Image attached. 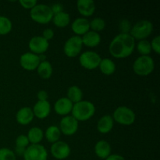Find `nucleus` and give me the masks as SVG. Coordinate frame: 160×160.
Instances as JSON below:
<instances>
[{"label":"nucleus","mask_w":160,"mask_h":160,"mask_svg":"<svg viewBox=\"0 0 160 160\" xmlns=\"http://www.w3.org/2000/svg\"><path fill=\"white\" fill-rule=\"evenodd\" d=\"M31 52L36 55L45 54L48 49L49 43L42 36H34L31 38L28 43Z\"/></svg>","instance_id":"12"},{"label":"nucleus","mask_w":160,"mask_h":160,"mask_svg":"<svg viewBox=\"0 0 160 160\" xmlns=\"http://www.w3.org/2000/svg\"><path fill=\"white\" fill-rule=\"evenodd\" d=\"M95 113V106L92 102L82 100L73 106L71 116L78 122L90 120Z\"/></svg>","instance_id":"2"},{"label":"nucleus","mask_w":160,"mask_h":160,"mask_svg":"<svg viewBox=\"0 0 160 160\" xmlns=\"http://www.w3.org/2000/svg\"><path fill=\"white\" fill-rule=\"evenodd\" d=\"M23 157L24 160H47L48 152L46 148L40 144L30 145L25 149Z\"/></svg>","instance_id":"9"},{"label":"nucleus","mask_w":160,"mask_h":160,"mask_svg":"<svg viewBox=\"0 0 160 160\" xmlns=\"http://www.w3.org/2000/svg\"><path fill=\"white\" fill-rule=\"evenodd\" d=\"M115 122L123 126H130L135 122V112L128 106H119L112 116Z\"/></svg>","instance_id":"6"},{"label":"nucleus","mask_w":160,"mask_h":160,"mask_svg":"<svg viewBox=\"0 0 160 160\" xmlns=\"http://www.w3.org/2000/svg\"><path fill=\"white\" fill-rule=\"evenodd\" d=\"M16 147L21 148H27L30 145L29 141H28L27 135L24 134H20L17 138L15 141Z\"/></svg>","instance_id":"32"},{"label":"nucleus","mask_w":160,"mask_h":160,"mask_svg":"<svg viewBox=\"0 0 160 160\" xmlns=\"http://www.w3.org/2000/svg\"><path fill=\"white\" fill-rule=\"evenodd\" d=\"M12 23L10 19L5 16H0V35H6L12 31Z\"/></svg>","instance_id":"28"},{"label":"nucleus","mask_w":160,"mask_h":160,"mask_svg":"<svg viewBox=\"0 0 160 160\" xmlns=\"http://www.w3.org/2000/svg\"><path fill=\"white\" fill-rule=\"evenodd\" d=\"M0 160H17V156L13 151L8 148H0Z\"/></svg>","instance_id":"31"},{"label":"nucleus","mask_w":160,"mask_h":160,"mask_svg":"<svg viewBox=\"0 0 160 160\" xmlns=\"http://www.w3.org/2000/svg\"><path fill=\"white\" fill-rule=\"evenodd\" d=\"M27 137L31 145H37L43 140L44 132L40 128L34 127L29 130Z\"/></svg>","instance_id":"22"},{"label":"nucleus","mask_w":160,"mask_h":160,"mask_svg":"<svg viewBox=\"0 0 160 160\" xmlns=\"http://www.w3.org/2000/svg\"><path fill=\"white\" fill-rule=\"evenodd\" d=\"M30 17L33 21L40 24H46L51 22L53 13L50 6L45 4H37L30 12Z\"/></svg>","instance_id":"3"},{"label":"nucleus","mask_w":160,"mask_h":160,"mask_svg":"<svg viewBox=\"0 0 160 160\" xmlns=\"http://www.w3.org/2000/svg\"><path fill=\"white\" fill-rule=\"evenodd\" d=\"M81 40H82L83 45H85L88 48H95L99 45L102 39L99 33L90 30L88 32L81 37Z\"/></svg>","instance_id":"20"},{"label":"nucleus","mask_w":160,"mask_h":160,"mask_svg":"<svg viewBox=\"0 0 160 160\" xmlns=\"http://www.w3.org/2000/svg\"><path fill=\"white\" fill-rule=\"evenodd\" d=\"M37 72L39 77L42 78V79H48L52 75V66L48 60L41 62L37 68Z\"/></svg>","instance_id":"23"},{"label":"nucleus","mask_w":160,"mask_h":160,"mask_svg":"<svg viewBox=\"0 0 160 160\" xmlns=\"http://www.w3.org/2000/svg\"><path fill=\"white\" fill-rule=\"evenodd\" d=\"M95 153L99 159H106L111 155V148L110 144L105 140L98 141L95 145Z\"/></svg>","instance_id":"21"},{"label":"nucleus","mask_w":160,"mask_h":160,"mask_svg":"<svg viewBox=\"0 0 160 160\" xmlns=\"http://www.w3.org/2000/svg\"><path fill=\"white\" fill-rule=\"evenodd\" d=\"M44 136H45V139L48 142L53 144L59 141L61 136L60 130H59V127L52 125V126H49L45 130V133H44Z\"/></svg>","instance_id":"26"},{"label":"nucleus","mask_w":160,"mask_h":160,"mask_svg":"<svg viewBox=\"0 0 160 160\" xmlns=\"http://www.w3.org/2000/svg\"><path fill=\"white\" fill-rule=\"evenodd\" d=\"M135 48V40L130 34H119L111 41L109 51L116 59H125L131 56Z\"/></svg>","instance_id":"1"},{"label":"nucleus","mask_w":160,"mask_h":160,"mask_svg":"<svg viewBox=\"0 0 160 160\" xmlns=\"http://www.w3.org/2000/svg\"><path fill=\"white\" fill-rule=\"evenodd\" d=\"M50 8H51V10L52 12L53 16H54L55 14L59 13V12L63 11V6H62V5L60 4V3H55L52 6H50Z\"/></svg>","instance_id":"37"},{"label":"nucleus","mask_w":160,"mask_h":160,"mask_svg":"<svg viewBox=\"0 0 160 160\" xmlns=\"http://www.w3.org/2000/svg\"><path fill=\"white\" fill-rule=\"evenodd\" d=\"M132 25L131 23L127 19H123L120 22L119 29L120 31V34H130Z\"/></svg>","instance_id":"33"},{"label":"nucleus","mask_w":160,"mask_h":160,"mask_svg":"<svg viewBox=\"0 0 160 160\" xmlns=\"http://www.w3.org/2000/svg\"><path fill=\"white\" fill-rule=\"evenodd\" d=\"M42 37L48 42V41L52 40L53 38V37H54V31L51 28H46V29H45L43 31Z\"/></svg>","instance_id":"36"},{"label":"nucleus","mask_w":160,"mask_h":160,"mask_svg":"<svg viewBox=\"0 0 160 160\" xmlns=\"http://www.w3.org/2000/svg\"><path fill=\"white\" fill-rule=\"evenodd\" d=\"M39 59H40V62H44V61L46 60V56H45V54H41L38 55Z\"/></svg>","instance_id":"40"},{"label":"nucleus","mask_w":160,"mask_h":160,"mask_svg":"<svg viewBox=\"0 0 160 160\" xmlns=\"http://www.w3.org/2000/svg\"><path fill=\"white\" fill-rule=\"evenodd\" d=\"M71 29L77 36L81 37L90 31V21L84 17H78L72 23Z\"/></svg>","instance_id":"15"},{"label":"nucleus","mask_w":160,"mask_h":160,"mask_svg":"<svg viewBox=\"0 0 160 160\" xmlns=\"http://www.w3.org/2000/svg\"><path fill=\"white\" fill-rule=\"evenodd\" d=\"M40 62L38 56L31 52L23 53L20 57V67L28 71H33V70H37Z\"/></svg>","instance_id":"13"},{"label":"nucleus","mask_w":160,"mask_h":160,"mask_svg":"<svg viewBox=\"0 0 160 160\" xmlns=\"http://www.w3.org/2000/svg\"><path fill=\"white\" fill-rule=\"evenodd\" d=\"M50 152L56 159L63 160L70 156L71 149L67 142L63 141H58L51 145Z\"/></svg>","instance_id":"11"},{"label":"nucleus","mask_w":160,"mask_h":160,"mask_svg":"<svg viewBox=\"0 0 160 160\" xmlns=\"http://www.w3.org/2000/svg\"><path fill=\"white\" fill-rule=\"evenodd\" d=\"M105 160H125L124 157L119 154H111Z\"/></svg>","instance_id":"39"},{"label":"nucleus","mask_w":160,"mask_h":160,"mask_svg":"<svg viewBox=\"0 0 160 160\" xmlns=\"http://www.w3.org/2000/svg\"><path fill=\"white\" fill-rule=\"evenodd\" d=\"M33 113L35 117L40 120H44L49 116L51 112V105L46 101H38L32 109Z\"/></svg>","instance_id":"14"},{"label":"nucleus","mask_w":160,"mask_h":160,"mask_svg":"<svg viewBox=\"0 0 160 160\" xmlns=\"http://www.w3.org/2000/svg\"><path fill=\"white\" fill-rule=\"evenodd\" d=\"M101 59L100 55L93 51H86L79 56V62L81 67L89 70L98 68Z\"/></svg>","instance_id":"8"},{"label":"nucleus","mask_w":160,"mask_h":160,"mask_svg":"<svg viewBox=\"0 0 160 160\" xmlns=\"http://www.w3.org/2000/svg\"><path fill=\"white\" fill-rule=\"evenodd\" d=\"M114 120L112 116L104 115L98 120L97 123V130L102 134H106L110 132L113 128Z\"/></svg>","instance_id":"19"},{"label":"nucleus","mask_w":160,"mask_h":160,"mask_svg":"<svg viewBox=\"0 0 160 160\" xmlns=\"http://www.w3.org/2000/svg\"><path fill=\"white\" fill-rule=\"evenodd\" d=\"M106 28V22L101 17H95L90 21V30L95 32L103 31Z\"/></svg>","instance_id":"30"},{"label":"nucleus","mask_w":160,"mask_h":160,"mask_svg":"<svg viewBox=\"0 0 160 160\" xmlns=\"http://www.w3.org/2000/svg\"><path fill=\"white\" fill-rule=\"evenodd\" d=\"M83 43L81 37L79 36H72L69 38L63 45V52L67 57H77L82 50Z\"/></svg>","instance_id":"7"},{"label":"nucleus","mask_w":160,"mask_h":160,"mask_svg":"<svg viewBox=\"0 0 160 160\" xmlns=\"http://www.w3.org/2000/svg\"><path fill=\"white\" fill-rule=\"evenodd\" d=\"M67 98L73 104L78 103L83 100V92L78 86H70L67 90Z\"/></svg>","instance_id":"27"},{"label":"nucleus","mask_w":160,"mask_h":160,"mask_svg":"<svg viewBox=\"0 0 160 160\" xmlns=\"http://www.w3.org/2000/svg\"><path fill=\"white\" fill-rule=\"evenodd\" d=\"M73 106V103L67 97H62V98H59L55 102L54 110L58 115L66 117V116H68L69 114L71 113Z\"/></svg>","instance_id":"16"},{"label":"nucleus","mask_w":160,"mask_h":160,"mask_svg":"<svg viewBox=\"0 0 160 160\" xmlns=\"http://www.w3.org/2000/svg\"><path fill=\"white\" fill-rule=\"evenodd\" d=\"M79 128V122L75 120L72 116L63 117L59 123V130L66 136H72L75 134Z\"/></svg>","instance_id":"10"},{"label":"nucleus","mask_w":160,"mask_h":160,"mask_svg":"<svg viewBox=\"0 0 160 160\" xmlns=\"http://www.w3.org/2000/svg\"><path fill=\"white\" fill-rule=\"evenodd\" d=\"M34 113H33L32 109L28 106L22 107L18 110L16 114V120L17 122L20 125L26 126L30 124L34 120Z\"/></svg>","instance_id":"18"},{"label":"nucleus","mask_w":160,"mask_h":160,"mask_svg":"<svg viewBox=\"0 0 160 160\" xmlns=\"http://www.w3.org/2000/svg\"><path fill=\"white\" fill-rule=\"evenodd\" d=\"M153 31V24L151 21L142 20L138 21L131 28L130 34L134 40H145L149 37Z\"/></svg>","instance_id":"5"},{"label":"nucleus","mask_w":160,"mask_h":160,"mask_svg":"<svg viewBox=\"0 0 160 160\" xmlns=\"http://www.w3.org/2000/svg\"><path fill=\"white\" fill-rule=\"evenodd\" d=\"M150 44H151L152 50H153L156 54L159 55L160 53V36H156V37L152 40Z\"/></svg>","instance_id":"34"},{"label":"nucleus","mask_w":160,"mask_h":160,"mask_svg":"<svg viewBox=\"0 0 160 160\" xmlns=\"http://www.w3.org/2000/svg\"><path fill=\"white\" fill-rule=\"evenodd\" d=\"M52 21L53 22L54 25L59 28H64L68 26L70 23V17L67 12H62L59 13L55 14Z\"/></svg>","instance_id":"24"},{"label":"nucleus","mask_w":160,"mask_h":160,"mask_svg":"<svg viewBox=\"0 0 160 160\" xmlns=\"http://www.w3.org/2000/svg\"><path fill=\"white\" fill-rule=\"evenodd\" d=\"M19 2L22 7L26 9H30V10L32 9L38 4L36 0H20Z\"/></svg>","instance_id":"35"},{"label":"nucleus","mask_w":160,"mask_h":160,"mask_svg":"<svg viewBox=\"0 0 160 160\" xmlns=\"http://www.w3.org/2000/svg\"><path fill=\"white\" fill-rule=\"evenodd\" d=\"M99 70L103 74L107 75H112L115 73L116 71V64L112 59H109V58H105V59H102L101 62H100Z\"/></svg>","instance_id":"25"},{"label":"nucleus","mask_w":160,"mask_h":160,"mask_svg":"<svg viewBox=\"0 0 160 160\" xmlns=\"http://www.w3.org/2000/svg\"><path fill=\"white\" fill-rule=\"evenodd\" d=\"M77 9L84 18L92 17L95 11V3L92 0H78Z\"/></svg>","instance_id":"17"},{"label":"nucleus","mask_w":160,"mask_h":160,"mask_svg":"<svg viewBox=\"0 0 160 160\" xmlns=\"http://www.w3.org/2000/svg\"><path fill=\"white\" fill-rule=\"evenodd\" d=\"M38 101H46L48 98V92L45 90H41L38 92Z\"/></svg>","instance_id":"38"},{"label":"nucleus","mask_w":160,"mask_h":160,"mask_svg":"<svg viewBox=\"0 0 160 160\" xmlns=\"http://www.w3.org/2000/svg\"><path fill=\"white\" fill-rule=\"evenodd\" d=\"M155 69V62L149 56H141L133 63V70L137 75L146 77L151 74Z\"/></svg>","instance_id":"4"},{"label":"nucleus","mask_w":160,"mask_h":160,"mask_svg":"<svg viewBox=\"0 0 160 160\" xmlns=\"http://www.w3.org/2000/svg\"><path fill=\"white\" fill-rule=\"evenodd\" d=\"M137 50L141 56H149L152 52L151 44L150 42L145 39V40L139 41L138 43L137 44Z\"/></svg>","instance_id":"29"}]
</instances>
